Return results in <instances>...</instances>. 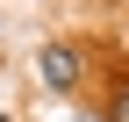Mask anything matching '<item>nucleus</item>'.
<instances>
[{"mask_svg":"<svg viewBox=\"0 0 129 122\" xmlns=\"http://www.w3.org/2000/svg\"><path fill=\"white\" fill-rule=\"evenodd\" d=\"M36 72H43L50 94H72V86H79V57L64 50V43H43V50H36Z\"/></svg>","mask_w":129,"mask_h":122,"instance_id":"nucleus-1","label":"nucleus"},{"mask_svg":"<svg viewBox=\"0 0 129 122\" xmlns=\"http://www.w3.org/2000/svg\"><path fill=\"white\" fill-rule=\"evenodd\" d=\"M108 122H129V86L115 94V108H108Z\"/></svg>","mask_w":129,"mask_h":122,"instance_id":"nucleus-2","label":"nucleus"},{"mask_svg":"<svg viewBox=\"0 0 129 122\" xmlns=\"http://www.w3.org/2000/svg\"><path fill=\"white\" fill-rule=\"evenodd\" d=\"M0 122H7V115H0Z\"/></svg>","mask_w":129,"mask_h":122,"instance_id":"nucleus-3","label":"nucleus"}]
</instances>
